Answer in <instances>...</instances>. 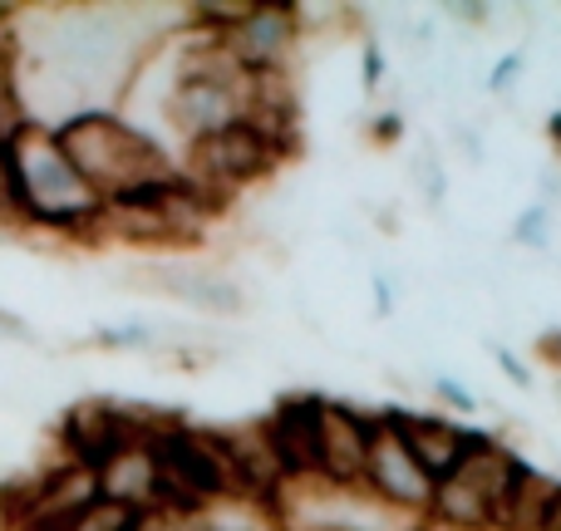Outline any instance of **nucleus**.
I'll use <instances>...</instances> for the list:
<instances>
[{
  "instance_id": "nucleus-14",
  "label": "nucleus",
  "mask_w": 561,
  "mask_h": 531,
  "mask_svg": "<svg viewBox=\"0 0 561 531\" xmlns=\"http://www.w3.org/2000/svg\"><path fill=\"white\" fill-rule=\"evenodd\" d=\"M144 517L148 512H134V507H124V503H104V497H94L84 512L69 517L65 531H138Z\"/></svg>"
},
{
  "instance_id": "nucleus-12",
  "label": "nucleus",
  "mask_w": 561,
  "mask_h": 531,
  "mask_svg": "<svg viewBox=\"0 0 561 531\" xmlns=\"http://www.w3.org/2000/svg\"><path fill=\"white\" fill-rule=\"evenodd\" d=\"M94 477L104 503H124L134 512H158L163 507V477H158V458L148 448V438H134L118 453H108L94 467Z\"/></svg>"
},
{
  "instance_id": "nucleus-11",
  "label": "nucleus",
  "mask_w": 561,
  "mask_h": 531,
  "mask_svg": "<svg viewBox=\"0 0 561 531\" xmlns=\"http://www.w3.org/2000/svg\"><path fill=\"white\" fill-rule=\"evenodd\" d=\"M385 414H389V424L399 428V438L409 443V453L428 467L434 483H444V477L468 458V448L478 443L473 428H463L448 414H404V408H385Z\"/></svg>"
},
{
  "instance_id": "nucleus-13",
  "label": "nucleus",
  "mask_w": 561,
  "mask_h": 531,
  "mask_svg": "<svg viewBox=\"0 0 561 531\" xmlns=\"http://www.w3.org/2000/svg\"><path fill=\"white\" fill-rule=\"evenodd\" d=\"M557 493H561L557 477L537 473V467L527 463L523 473H517V483H513V493H507L493 531H542V517H547V507L557 503Z\"/></svg>"
},
{
  "instance_id": "nucleus-24",
  "label": "nucleus",
  "mask_w": 561,
  "mask_h": 531,
  "mask_svg": "<svg viewBox=\"0 0 561 531\" xmlns=\"http://www.w3.org/2000/svg\"><path fill=\"white\" fill-rule=\"evenodd\" d=\"M369 134H375V143H394V138L404 134V124H399L394 114H385V118H375V128H369Z\"/></svg>"
},
{
  "instance_id": "nucleus-22",
  "label": "nucleus",
  "mask_w": 561,
  "mask_h": 531,
  "mask_svg": "<svg viewBox=\"0 0 561 531\" xmlns=\"http://www.w3.org/2000/svg\"><path fill=\"white\" fill-rule=\"evenodd\" d=\"M523 65H527L523 55H507L503 65H497L493 74H488V89H493V94H507V84H513V79H517V69H523Z\"/></svg>"
},
{
  "instance_id": "nucleus-20",
  "label": "nucleus",
  "mask_w": 561,
  "mask_h": 531,
  "mask_svg": "<svg viewBox=\"0 0 561 531\" xmlns=\"http://www.w3.org/2000/svg\"><path fill=\"white\" fill-rule=\"evenodd\" d=\"M434 394L444 399V404H454L458 414H473V408H478V399L468 394L463 384H454V379H434Z\"/></svg>"
},
{
  "instance_id": "nucleus-19",
  "label": "nucleus",
  "mask_w": 561,
  "mask_h": 531,
  "mask_svg": "<svg viewBox=\"0 0 561 531\" xmlns=\"http://www.w3.org/2000/svg\"><path fill=\"white\" fill-rule=\"evenodd\" d=\"M0 339H10V345H35V330H30L25 315H15V310L0 305Z\"/></svg>"
},
{
  "instance_id": "nucleus-23",
  "label": "nucleus",
  "mask_w": 561,
  "mask_h": 531,
  "mask_svg": "<svg viewBox=\"0 0 561 531\" xmlns=\"http://www.w3.org/2000/svg\"><path fill=\"white\" fill-rule=\"evenodd\" d=\"M537 355H542L547 365H552L557 374H561V330H547V335L537 339Z\"/></svg>"
},
{
  "instance_id": "nucleus-3",
  "label": "nucleus",
  "mask_w": 561,
  "mask_h": 531,
  "mask_svg": "<svg viewBox=\"0 0 561 531\" xmlns=\"http://www.w3.org/2000/svg\"><path fill=\"white\" fill-rule=\"evenodd\" d=\"M10 158H15L20 197H25V227L55 236H94L104 222V197L84 183L75 163L65 158L55 128L30 118L15 138H10Z\"/></svg>"
},
{
  "instance_id": "nucleus-1",
  "label": "nucleus",
  "mask_w": 561,
  "mask_h": 531,
  "mask_svg": "<svg viewBox=\"0 0 561 531\" xmlns=\"http://www.w3.org/2000/svg\"><path fill=\"white\" fill-rule=\"evenodd\" d=\"M124 5H55L35 10L30 39L15 45V59H35L39 94H69L75 114L104 108L99 99L128 89V79L144 69L148 25L128 20Z\"/></svg>"
},
{
  "instance_id": "nucleus-15",
  "label": "nucleus",
  "mask_w": 561,
  "mask_h": 531,
  "mask_svg": "<svg viewBox=\"0 0 561 531\" xmlns=\"http://www.w3.org/2000/svg\"><path fill=\"white\" fill-rule=\"evenodd\" d=\"M20 227H25V197H20V177H15L10 143L0 138V232H20Z\"/></svg>"
},
{
  "instance_id": "nucleus-8",
  "label": "nucleus",
  "mask_w": 561,
  "mask_h": 531,
  "mask_svg": "<svg viewBox=\"0 0 561 531\" xmlns=\"http://www.w3.org/2000/svg\"><path fill=\"white\" fill-rule=\"evenodd\" d=\"M134 438H144V428L134 424L124 404H108V399H84V404H69L59 414V453L69 463L99 467L108 453H118Z\"/></svg>"
},
{
  "instance_id": "nucleus-25",
  "label": "nucleus",
  "mask_w": 561,
  "mask_h": 531,
  "mask_svg": "<svg viewBox=\"0 0 561 531\" xmlns=\"http://www.w3.org/2000/svg\"><path fill=\"white\" fill-rule=\"evenodd\" d=\"M379 74H385V59H379V49L369 45V55H365V84L375 89V84H379Z\"/></svg>"
},
{
  "instance_id": "nucleus-5",
  "label": "nucleus",
  "mask_w": 561,
  "mask_h": 531,
  "mask_svg": "<svg viewBox=\"0 0 561 531\" xmlns=\"http://www.w3.org/2000/svg\"><path fill=\"white\" fill-rule=\"evenodd\" d=\"M118 280L134 290H148V296L178 300V305L197 310V315H213V320H237L252 305L242 280H232L217 266H197V262H144V266H128Z\"/></svg>"
},
{
  "instance_id": "nucleus-26",
  "label": "nucleus",
  "mask_w": 561,
  "mask_h": 531,
  "mask_svg": "<svg viewBox=\"0 0 561 531\" xmlns=\"http://www.w3.org/2000/svg\"><path fill=\"white\" fill-rule=\"evenodd\" d=\"M542 531H561V493H557V503L547 507V517H542Z\"/></svg>"
},
{
  "instance_id": "nucleus-2",
  "label": "nucleus",
  "mask_w": 561,
  "mask_h": 531,
  "mask_svg": "<svg viewBox=\"0 0 561 531\" xmlns=\"http://www.w3.org/2000/svg\"><path fill=\"white\" fill-rule=\"evenodd\" d=\"M55 138H59L69 163L84 173V183L104 197V207L148 197L183 173V168L173 163V153H168L148 128L128 124L118 108H84V114H69L65 124H55Z\"/></svg>"
},
{
  "instance_id": "nucleus-21",
  "label": "nucleus",
  "mask_w": 561,
  "mask_h": 531,
  "mask_svg": "<svg viewBox=\"0 0 561 531\" xmlns=\"http://www.w3.org/2000/svg\"><path fill=\"white\" fill-rule=\"evenodd\" d=\"M493 355H497V365H503V369H507V379H513V384H517V389H533V374H527V365H523V359H517V355H513V349L493 345Z\"/></svg>"
},
{
  "instance_id": "nucleus-28",
  "label": "nucleus",
  "mask_w": 561,
  "mask_h": 531,
  "mask_svg": "<svg viewBox=\"0 0 561 531\" xmlns=\"http://www.w3.org/2000/svg\"><path fill=\"white\" fill-rule=\"evenodd\" d=\"M557 399H561V379H557Z\"/></svg>"
},
{
  "instance_id": "nucleus-17",
  "label": "nucleus",
  "mask_w": 561,
  "mask_h": 531,
  "mask_svg": "<svg viewBox=\"0 0 561 531\" xmlns=\"http://www.w3.org/2000/svg\"><path fill=\"white\" fill-rule=\"evenodd\" d=\"M89 345L94 349H158L163 335H153V325H99Z\"/></svg>"
},
{
  "instance_id": "nucleus-10",
  "label": "nucleus",
  "mask_w": 561,
  "mask_h": 531,
  "mask_svg": "<svg viewBox=\"0 0 561 531\" xmlns=\"http://www.w3.org/2000/svg\"><path fill=\"white\" fill-rule=\"evenodd\" d=\"M262 434L272 443V458L280 463L286 483L320 477V399H286L272 418H262Z\"/></svg>"
},
{
  "instance_id": "nucleus-18",
  "label": "nucleus",
  "mask_w": 561,
  "mask_h": 531,
  "mask_svg": "<svg viewBox=\"0 0 561 531\" xmlns=\"http://www.w3.org/2000/svg\"><path fill=\"white\" fill-rule=\"evenodd\" d=\"M513 236L523 246H537V252H547V246H552V236H547V207H527V212L517 217Z\"/></svg>"
},
{
  "instance_id": "nucleus-16",
  "label": "nucleus",
  "mask_w": 561,
  "mask_h": 531,
  "mask_svg": "<svg viewBox=\"0 0 561 531\" xmlns=\"http://www.w3.org/2000/svg\"><path fill=\"white\" fill-rule=\"evenodd\" d=\"M409 173H414V187H419V197H424L428 207L444 203L448 177H444V158H438L434 143H419L414 148V163H409Z\"/></svg>"
},
{
  "instance_id": "nucleus-7",
  "label": "nucleus",
  "mask_w": 561,
  "mask_h": 531,
  "mask_svg": "<svg viewBox=\"0 0 561 531\" xmlns=\"http://www.w3.org/2000/svg\"><path fill=\"white\" fill-rule=\"evenodd\" d=\"M217 39L242 74H290V55L300 45V10L276 5V0H252L247 15Z\"/></svg>"
},
{
  "instance_id": "nucleus-9",
  "label": "nucleus",
  "mask_w": 561,
  "mask_h": 531,
  "mask_svg": "<svg viewBox=\"0 0 561 531\" xmlns=\"http://www.w3.org/2000/svg\"><path fill=\"white\" fill-rule=\"evenodd\" d=\"M369 424H375V414H359L350 404L320 399V483L365 487Z\"/></svg>"
},
{
  "instance_id": "nucleus-6",
  "label": "nucleus",
  "mask_w": 561,
  "mask_h": 531,
  "mask_svg": "<svg viewBox=\"0 0 561 531\" xmlns=\"http://www.w3.org/2000/svg\"><path fill=\"white\" fill-rule=\"evenodd\" d=\"M365 487L385 507L409 512V517H428V507H434V487L438 483L428 477V467L409 453V443L399 438V428L389 424V414H375V424H369Z\"/></svg>"
},
{
  "instance_id": "nucleus-4",
  "label": "nucleus",
  "mask_w": 561,
  "mask_h": 531,
  "mask_svg": "<svg viewBox=\"0 0 561 531\" xmlns=\"http://www.w3.org/2000/svg\"><path fill=\"white\" fill-rule=\"evenodd\" d=\"M286 148H290L286 138L266 134V128H256L252 118H247V124H232V128H222V134H213V138L187 148L183 177L197 187V193L213 197V203H227L237 187H247V183L272 173L280 158H286Z\"/></svg>"
},
{
  "instance_id": "nucleus-27",
  "label": "nucleus",
  "mask_w": 561,
  "mask_h": 531,
  "mask_svg": "<svg viewBox=\"0 0 561 531\" xmlns=\"http://www.w3.org/2000/svg\"><path fill=\"white\" fill-rule=\"evenodd\" d=\"M547 134H552V148L561 153V114H552V124H547Z\"/></svg>"
}]
</instances>
